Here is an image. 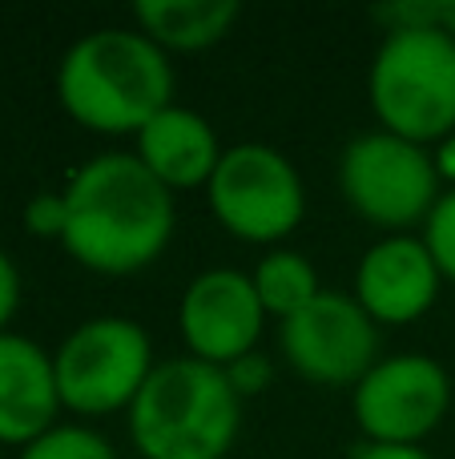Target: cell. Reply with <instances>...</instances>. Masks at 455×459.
Returning a JSON list of instances; mask_svg holds the SVG:
<instances>
[{"label":"cell","mask_w":455,"mask_h":459,"mask_svg":"<svg viewBox=\"0 0 455 459\" xmlns=\"http://www.w3.org/2000/svg\"><path fill=\"white\" fill-rule=\"evenodd\" d=\"M351 459H432L424 447H391V444H363Z\"/></svg>","instance_id":"7402d4cb"},{"label":"cell","mask_w":455,"mask_h":459,"mask_svg":"<svg viewBox=\"0 0 455 459\" xmlns=\"http://www.w3.org/2000/svg\"><path fill=\"white\" fill-rule=\"evenodd\" d=\"M339 194L383 234H411L432 218L435 202L443 198V182L435 169V153L387 129H371L347 142L339 158Z\"/></svg>","instance_id":"8992f818"},{"label":"cell","mask_w":455,"mask_h":459,"mask_svg":"<svg viewBox=\"0 0 455 459\" xmlns=\"http://www.w3.org/2000/svg\"><path fill=\"white\" fill-rule=\"evenodd\" d=\"M375 21L387 32H403V29H435L443 24V0H399V4H379Z\"/></svg>","instance_id":"ac0fdd59"},{"label":"cell","mask_w":455,"mask_h":459,"mask_svg":"<svg viewBox=\"0 0 455 459\" xmlns=\"http://www.w3.org/2000/svg\"><path fill=\"white\" fill-rule=\"evenodd\" d=\"M250 282L258 290V302H262L266 318H295L298 310H306L314 299H319L327 286L319 282V270L306 254L287 250V246H274L258 258V266L250 270Z\"/></svg>","instance_id":"9a60e30c"},{"label":"cell","mask_w":455,"mask_h":459,"mask_svg":"<svg viewBox=\"0 0 455 459\" xmlns=\"http://www.w3.org/2000/svg\"><path fill=\"white\" fill-rule=\"evenodd\" d=\"M367 97L379 129L416 145L455 134V37L435 29L387 32L371 56Z\"/></svg>","instance_id":"277c9868"},{"label":"cell","mask_w":455,"mask_h":459,"mask_svg":"<svg viewBox=\"0 0 455 459\" xmlns=\"http://www.w3.org/2000/svg\"><path fill=\"white\" fill-rule=\"evenodd\" d=\"M351 411L367 444L419 447L451 411V379L432 355H387L355 383Z\"/></svg>","instance_id":"ba28073f"},{"label":"cell","mask_w":455,"mask_h":459,"mask_svg":"<svg viewBox=\"0 0 455 459\" xmlns=\"http://www.w3.org/2000/svg\"><path fill=\"white\" fill-rule=\"evenodd\" d=\"M279 347L314 387H355L379 363V323L355 294L322 290L306 310L279 323Z\"/></svg>","instance_id":"9c48e42d"},{"label":"cell","mask_w":455,"mask_h":459,"mask_svg":"<svg viewBox=\"0 0 455 459\" xmlns=\"http://www.w3.org/2000/svg\"><path fill=\"white\" fill-rule=\"evenodd\" d=\"M21 459H117V452L101 431L85 423H56L29 447H21Z\"/></svg>","instance_id":"2e32d148"},{"label":"cell","mask_w":455,"mask_h":459,"mask_svg":"<svg viewBox=\"0 0 455 459\" xmlns=\"http://www.w3.org/2000/svg\"><path fill=\"white\" fill-rule=\"evenodd\" d=\"M56 101L93 134L137 137L174 105V65L142 29L85 32L56 65Z\"/></svg>","instance_id":"7a4b0ae2"},{"label":"cell","mask_w":455,"mask_h":459,"mask_svg":"<svg viewBox=\"0 0 455 459\" xmlns=\"http://www.w3.org/2000/svg\"><path fill=\"white\" fill-rule=\"evenodd\" d=\"M61 246L77 266L105 278H125L166 254L177 226L174 194L133 158L97 153L73 169L64 186Z\"/></svg>","instance_id":"6da1fadb"},{"label":"cell","mask_w":455,"mask_h":459,"mask_svg":"<svg viewBox=\"0 0 455 459\" xmlns=\"http://www.w3.org/2000/svg\"><path fill=\"white\" fill-rule=\"evenodd\" d=\"M226 379H230L234 391H238V399L262 395V391L274 383V363L262 355V351H250V355H242L238 363L226 367Z\"/></svg>","instance_id":"ffe728a7"},{"label":"cell","mask_w":455,"mask_h":459,"mask_svg":"<svg viewBox=\"0 0 455 459\" xmlns=\"http://www.w3.org/2000/svg\"><path fill=\"white\" fill-rule=\"evenodd\" d=\"M443 274L424 234H383L355 266V302L379 326H408L440 299Z\"/></svg>","instance_id":"8fae6325"},{"label":"cell","mask_w":455,"mask_h":459,"mask_svg":"<svg viewBox=\"0 0 455 459\" xmlns=\"http://www.w3.org/2000/svg\"><path fill=\"white\" fill-rule=\"evenodd\" d=\"M16 310H21V270H16V262L8 258L4 250H0V334L8 331Z\"/></svg>","instance_id":"44dd1931"},{"label":"cell","mask_w":455,"mask_h":459,"mask_svg":"<svg viewBox=\"0 0 455 459\" xmlns=\"http://www.w3.org/2000/svg\"><path fill=\"white\" fill-rule=\"evenodd\" d=\"M435 169H440V182H448V190H455V134L435 150Z\"/></svg>","instance_id":"603a6c76"},{"label":"cell","mask_w":455,"mask_h":459,"mask_svg":"<svg viewBox=\"0 0 455 459\" xmlns=\"http://www.w3.org/2000/svg\"><path fill=\"white\" fill-rule=\"evenodd\" d=\"M153 342L142 323L125 315H97L77 323L53 351L61 407L73 415L129 411L153 375Z\"/></svg>","instance_id":"5b68a950"},{"label":"cell","mask_w":455,"mask_h":459,"mask_svg":"<svg viewBox=\"0 0 455 459\" xmlns=\"http://www.w3.org/2000/svg\"><path fill=\"white\" fill-rule=\"evenodd\" d=\"M206 202L226 234L270 250L306 218L303 174L287 153L262 142H238L222 153L206 186Z\"/></svg>","instance_id":"52a82bcc"},{"label":"cell","mask_w":455,"mask_h":459,"mask_svg":"<svg viewBox=\"0 0 455 459\" xmlns=\"http://www.w3.org/2000/svg\"><path fill=\"white\" fill-rule=\"evenodd\" d=\"M242 431V399L222 367L193 355L161 359L129 407L142 459H226Z\"/></svg>","instance_id":"3957f363"},{"label":"cell","mask_w":455,"mask_h":459,"mask_svg":"<svg viewBox=\"0 0 455 459\" xmlns=\"http://www.w3.org/2000/svg\"><path fill=\"white\" fill-rule=\"evenodd\" d=\"M424 242L440 266L443 282H455V190H443L432 218L424 222Z\"/></svg>","instance_id":"e0dca14e"},{"label":"cell","mask_w":455,"mask_h":459,"mask_svg":"<svg viewBox=\"0 0 455 459\" xmlns=\"http://www.w3.org/2000/svg\"><path fill=\"white\" fill-rule=\"evenodd\" d=\"M443 29L455 37V0H443Z\"/></svg>","instance_id":"cb8c5ba5"},{"label":"cell","mask_w":455,"mask_h":459,"mask_svg":"<svg viewBox=\"0 0 455 459\" xmlns=\"http://www.w3.org/2000/svg\"><path fill=\"white\" fill-rule=\"evenodd\" d=\"M238 0H142L133 21L166 53H202L230 37L238 24Z\"/></svg>","instance_id":"5bb4252c"},{"label":"cell","mask_w":455,"mask_h":459,"mask_svg":"<svg viewBox=\"0 0 455 459\" xmlns=\"http://www.w3.org/2000/svg\"><path fill=\"white\" fill-rule=\"evenodd\" d=\"M53 355L16 331L0 334V444L29 447L61 415Z\"/></svg>","instance_id":"7c38bea8"},{"label":"cell","mask_w":455,"mask_h":459,"mask_svg":"<svg viewBox=\"0 0 455 459\" xmlns=\"http://www.w3.org/2000/svg\"><path fill=\"white\" fill-rule=\"evenodd\" d=\"M266 326V310L250 274L230 266L202 270L177 302V331L193 359L214 367H230L242 355L258 351Z\"/></svg>","instance_id":"30bf717a"},{"label":"cell","mask_w":455,"mask_h":459,"mask_svg":"<svg viewBox=\"0 0 455 459\" xmlns=\"http://www.w3.org/2000/svg\"><path fill=\"white\" fill-rule=\"evenodd\" d=\"M24 230L32 238H64V194H37V198L24 202Z\"/></svg>","instance_id":"d6986e66"},{"label":"cell","mask_w":455,"mask_h":459,"mask_svg":"<svg viewBox=\"0 0 455 459\" xmlns=\"http://www.w3.org/2000/svg\"><path fill=\"white\" fill-rule=\"evenodd\" d=\"M222 142H218L214 126L202 113L185 109V105H169L161 109L142 134L133 137V158L166 186L169 194L193 190V186H210L218 161H222Z\"/></svg>","instance_id":"4fadbf2b"}]
</instances>
